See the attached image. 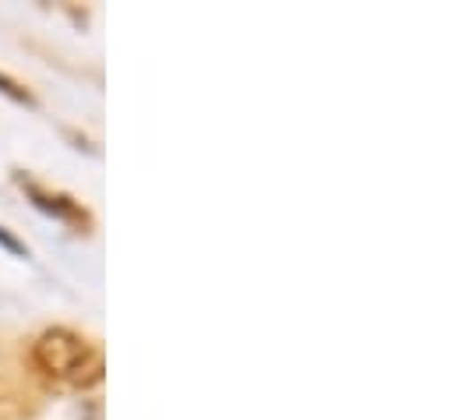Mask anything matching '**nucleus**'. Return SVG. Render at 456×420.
<instances>
[{
    "label": "nucleus",
    "instance_id": "obj_3",
    "mask_svg": "<svg viewBox=\"0 0 456 420\" xmlns=\"http://www.w3.org/2000/svg\"><path fill=\"white\" fill-rule=\"evenodd\" d=\"M0 240H4V244H7V247H11V251H25V247H21V244H18V240H14V237H7V233H4V230H0Z\"/></svg>",
    "mask_w": 456,
    "mask_h": 420
},
{
    "label": "nucleus",
    "instance_id": "obj_2",
    "mask_svg": "<svg viewBox=\"0 0 456 420\" xmlns=\"http://www.w3.org/2000/svg\"><path fill=\"white\" fill-rule=\"evenodd\" d=\"M28 188V195L36 198V206L46 212H57V215H64V219H82L86 222V212H78V206H71L68 198H61V195H46V191H39L36 184H25Z\"/></svg>",
    "mask_w": 456,
    "mask_h": 420
},
{
    "label": "nucleus",
    "instance_id": "obj_1",
    "mask_svg": "<svg viewBox=\"0 0 456 420\" xmlns=\"http://www.w3.org/2000/svg\"><path fill=\"white\" fill-rule=\"evenodd\" d=\"M32 357H36V364H39L43 375L61 378V382H71V385H93L103 375L100 350L86 335H78L71 328H46L36 339Z\"/></svg>",
    "mask_w": 456,
    "mask_h": 420
}]
</instances>
